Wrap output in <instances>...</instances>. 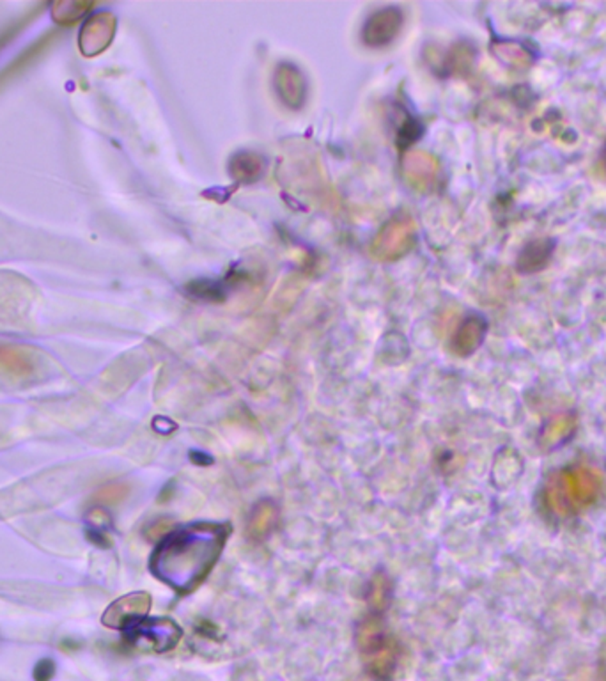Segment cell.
I'll list each match as a JSON object with an SVG mask.
<instances>
[{
    "mask_svg": "<svg viewBox=\"0 0 606 681\" xmlns=\"http://www.w3.org/2000/svg\"><path fill=\"white\" fill-rule=\"evenodd\" d=\"M553 248H555V242L551 238H539V240L528 242L525 247L521 248L517 256V261H516L517 272L521 274L541 272L549 263Z\"/></svg>",
    "mask_w": 606,
    "mask_h": 681,
    "instance_id": "8fae6325",
    "label": "cell"
},
{
    "mask_svg": "<svg viewBox=\"0 0 606 681\" xmlns=\"http://www.w3.org/2000/svg\"><path fill=\"white\" fill-rule=\"evenodd\" d=\"M576 432L575 414H559L551 417L539 432V445L545 451L562 447Z\"/></svg>",
    "mask_w": 606,
    "mask_h": 681,
    "instance_id": "30bf717a",
    "label": "cell"
},
{
    "mask_svg": "<svg viewBox=\"0 0 606 681\" xmlns=\"http://www.w3.org/2000/svg\"><path fill=\"white\" fill-rule=\"evenodd\" d=\"M523 472V462L513 449H504L498 453L493 465V479L496 487L507 488L515 483Z\"/></svg>",
    "mask_w": 606,
    "mask_h": 681,
    "instance_id": "5bb4252c",
    "label": "cell"
},
{
    "mask_svg": "<svg viewBox=\"0 0 606 681\" xmlns=\"http://www.w3.org/2000/svg\"><path fill=\"white\" fill-rule=\"evenodd\" d=\"M231 169H233V174L243 182H252V180H256L263 174L261 160L257 156L248 155V153L236 156Z\"/></svg>",
    "mask_w": 606,
    "mask_h": 681,
    "instance_id": "e0dca14e",
    "label": "cell"
},
{
    "mask_svg": "<svg viewBox=\"0 0 606 681\" xmlns=\"http://www.w3.org/2000/svg\"><path fill=\"white\" fill-rule=\"evenodd\" d=\"M56 673V665L52 660H41L34 669L36 681H50Z\"/></svg>",
    "mask_w": 606,
    "mask_h": 681,
    "instance_id": "ac0fdd59",
    "label": "cell"
},
{
    "mask_svg": "<svg viewBox=\"0 0 606 681\" xmlns=\"http://www.w3.org/2000/svg\"><path fill=\"white\" fill-rule=\"evenodd\" d=\"M391 600V584L389 579L383 573H378L372 582H371V591H369V603L372 613L381 614L385 613L387 605Z\"/></svg>",
    "mask_w": 606,
    "mask_h": 681,
    "instance_id": "2e32d148",
    "label": "cell"
},
{
    "mask_svg": "<svg viewBox=\"0 0 606 681\" xmlns=\"http://www.w3.org/2000/svg\"><path fill=\"white\" fill-rule=\"evenodd\" d=\"M603 162H605V169H606V144H605V148H603Z\"/></svg>",
    "mask_w": 606,
    "mask_h": 681,
    "instance_id": "d6986e66",
    "label": "cell"
},
{
    "mask_svg": "<svg viewBox=\"0 0 606 681\" xmlns=\"http://www.w3.org/2000/svg\"><path fill=\"white\" fill-rule=\"evenodd\" d=\"M486 332H487V323H486L483 316H479V314L468 316L459 325V329L455 330L454 338H453L454 353L461 355V357L472 355L483 344Z\"/></svg>",
    "mask_w": 606,
    "mask_h": 681,
    "instance_id": "9c48e42d",
    "label": "cell"
},
{
    "mask_svg": "<svg viewBox=\"0 0 606 681\" xmlns=\"http://www.w3.org/2000/svg\"><path fill=\"white\" fill-rule=\"evenodd\" d=\"M64 254L66 246L54 236L0 212V265L24 259H56Z\"/></svg>",
    "mask_w": 606,
    "mask_h": 681,
    "instance_id": "3957f363",
    "label": "cell"
},
{
    "mask_svg": "<svg viewBox=\"0 0 606 681\" xmlns=\"http://www.w3.org/2000/svg\"><path fill=\"white\" fill-rule=\"evenodd\" d=\"M277 524V508L270 500L259 502L248 519V534L254 540H265Z\"/></svg>",
    "mask_w": 606,
    "mask_h": 681,
    "instance_id": "9a60e30c",
    "label": "cell"
},
{
    "mask_svg": "<svg viewBox=\"0 0 606 681\" xmlns=\"http://www.w3.org/2000/svg\"><path fill=\"white\" fill-rule=\"evenodd\" d=\"M229 532L227 524H193L171 532L152 554V575L180 594L192 592L210 575Z\"/></svg>",
    "mask_w": 606,
    "mask_h": 681,
    "instance_id": "6da1fadb",
    "label": "cell"
},
{
    "mask_svg": "<svg viewBox=\"0 0 606 681\" xmlns=\"http://www.w3.org/2000/svg\"><path fill=\"white\" fill-rule=\"evenodd\" d=\"M39 299V289L31 279L11 270H0V330L27 329Z\"/></svg>",
    "mask_w": 606,
    "mask_h": 681,
    "instance_id": "277c9868",
    "label": "cell"
},
{
    "mask_svg": "<svg viewBox=\"0 0 606 681\" xmlns=\"http://www.w3.org/2000/svg\"><path fill=\"white\" fill-rule=\"evenodd\" d=\"M359 650L372 678L391 680L397 665L399 648L380 614L372 613L359 626Z\"/></svg>",
    "mask_w": 606,
    "mask_h": 681,
    "instance_id": "5b68a950",
    "label": "cell"
},
{
    "mask_svg": "<svg viewBox=\"0 0 606 681\" xmlns=\"http://www.w3.org/2000/svg\"><path fill=\"white\" fill-rule=\"evenodd\" d=\"M401 27H402L401 11L395 7H385L367 20L362 39L369 47H385L399 34Z\"/></svg>",
    "mask_w": 606,
    "mask_h": 681,
    "instance_id": "ba28073f",
    "label": "cell"
},
{
    "mask_svg": "<svg viewBox=\"0 0 606 681\" xmlns=\"http://www.w3.org/2000/svg\"><path fill=\"white\" fill-rule=\"evenodd\" d=\"M495 56L513 69H527L536 61V50L521 41H500L493 47Z\"/></svg>",
    "mask_w": 606,
    "mask_h": 681,
    "instance_id": "4fadbf2b",
    "label": "cell"
},
{
    "mask_svg": "<svg viewBox=\"0 0 606 681\" xmlns=\"http://www.w3.org/2000/svg\"><path fill=\"white\" fill-rule=\"evenodd\" d=\"M603 488L601 474L589 465H571L549 476L543 490L546 509L557 517H569L592 506Z\"/></svg>",
    "mask_w": 606,
    "mask_h": 681,
    "instance_id": "7a4b0ae2",
    "label": "cell"
},
{
    "mask_svg": "<svg viewBox=\"0 0 606 681\" xmlns=\"http://www.w3.org/2000/svg\"><path fill=\"white\" fill-rule=\"evenodd\" d=\"M277 91L286 105L293 109L300 107L305 98V84L298 69L289 64L280 66L277 73Z\"/></svg>",
    "mask_w": 606,
    "mask_h": 681,
    "instance_id": "7c38bea8",
    "label": "cell"
},
{
    "mask_svg": "<svg viewBox=\"0 0 606 681\" xmlns=\"http://www.w3.org/2000/svg\"><path fill=\"white\" fill-rule=\"evenodd\" d=\"M152 607V598L146 592L128 594L109 607L103 621L114 628H130L137 621L144 620V614Z\"/></svg>",
    "mask_w": 606,
    "mask_h": 681,
    "instance_id": "52a82bcc",
    "label": "cell"
},
{
    "mask_svg": "<svg viewBox=\"0 0 606 681\" xmlns=\"http://www.w3.org/2000/svg\"><path fill=\"white\" fill-rule=\"evenodd\" d=\"M128 639L135 644L148 646V650L165 653L178 646L183 630L174 621L165 618L156 620H141L130 628H126Z\"/></svg>",
    "mask_w": 606,
    "mask_h": 681,
    "instance_id": "8992f818",
    "label": "cell"
}]
</instances>
